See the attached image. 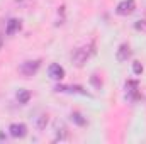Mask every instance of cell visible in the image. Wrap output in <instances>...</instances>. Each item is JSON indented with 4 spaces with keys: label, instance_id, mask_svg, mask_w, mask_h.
Returning <instances> with one entry per match:
<instances>
[{
    "label": "cell",
    "instance_id": "cell-2",
    "mask_svg": "<svg viewBox=\"0 0 146 144\" xmlns=\"http://www.w3.org/2000/svg\"><path fill=\"white\" fill-rule=\"evenodd\" d=\"M39 66H41V61L39 59H27V61H24L19 66V71L22 73L26 78H31V76H34L39 71Z\"/></svg>",
    "mask_w": 146,
    "mask_h": 144
},
{
    "label": "cell",
    "instance_id": "cell-11",
    "mask_svg": "<svg viewBox=\"0 0 146 144\" xmlns=\"http://www.w3.org/2000/svg\"><path fill=\"white\" fill-rule=\"evenodd\" d=\"M34 126L37 131H44L48 126V114H37L34 117Z\"/></svg>",
    "mask_w": 146,
    "mask_h": 144
},
{
    "label": "cell",
    "instance_id": "cell-8",
    "mask_svg": "<svg viewBox=\"0 0 146 144\" xmlns=\"http://www.w3.org/2000/svg\"><path fill=\"white\" fill-rule=\"evenodd\" d=\"M131 58V46L127 44V42H122L119 48H117V51H115V59L119 61V63H124V61H127Z\"/></svg>",
    "mask_w": 146,
    "mask_h": 144
},
{
    "label": "cell",
    "instance_id": "cell-7",
    "mask_svg": "<svg viewBox=\"0 0 146 144\" xmlns=\"http://www.w3.org/2000/svg\"><path fill=\"white\" fill-rule=\"evenodd\" d=\"M139 93H138V81L136 80H129L126 81V100L127 102H134L138 100Z\"/></svg>",
    "mask_w": 146,
    "mask_h": 144
},
{
    "label": "cell",
    "instance_id": "cell-6",
    "mask_svg": "<svg viewBox=\"0 0 146 144\" xmlns=\"http://www.w3.org/2000/svg\"><path fill=\"white\" fill-rule=\"evenodd\" d=\"M54 90L56 92H61V93H78V95H83V97H92L87 90H83L82 87H78V85H56L54 87Z\"/></svg>",
    "mask_w": 146,
    "mask_h": 144
},
{
    "label": "cell",
    "instance_id": "cell-9",
    "mask_svg": "<svg viewBox=\"0 0 146 144\" xmlns=\"http://www.w3.org/2000/svg\"><path fill=\"white\" fill-rule=\"evenodd\" d=\"M48 76H49L51 80H54V81L63 80V78H65V68L60 66L58 63H53V65H49V68H48Z\"/></svg>",
    "mask_w": 146,
    "mask_h": 144
},
{
    "label": "cell",
    "instance_id": "cell-10",
    "mask_svg": "<svg viewBox=\"0 0 146 144\" xmlns=\"http://www.w3.org/2000/svg\"><path fill=\"white\" fill-rule=\"evenodd\" d=\"M22 27L21 20L19 19H10L7 24H5V36H14L15 32H19Z\"/></svg>",
    "mask_w": 146,
    "mask_h": 144
},
{
    "label": "cell",
    "instance_id": "cell-14",
    "mask_svg": "<svg viewBox=\"0 0 146 144\" xmlns=\"http://www.w3.org/2000/svg\"><path fill=\"white\" fill-rule=\"evenodd\" d=\"M133 73L138 75V76H141V73H143V65H141L139 61H134V63H133Z\"/></svg>",
    "mask_w": 146,
    "mask_h": 144
},
{
    "label": "cell",
    "instance_id": "cell-4",
    "mask_svg": "<svg viewBox=\"0 0 146 144\" xmlns=\"http://www.w3.org/2000/svg\"><path fill=\"white\" fill-rule=\"evenodd\" d=\"M134 10H136V2H134V0H122V2H119L117 7H115V14H117V15H122V17L131 15Z\"/></svg>",
    "mask_w": 146,
    "mask_h": 144
},
{
    "label": "cell",
    "instance_id": "cell-15",
    "mask_svg": "<svg viewBox=\"0 0 146 144\" xmlns=\"http://www.w3.org/2000/svg\"><path fill=\"white\" fill-rule=\"evenodd\" d=\"M136 29L138 31H146V20H138L136 22Z\"/></svg>",
    "mask_w": 146,
    "mask_h": 144
},
{
    "label": "cell",
    "instance_id": "cell-16",
    "mask_svg": "<svg viewBox=\"0 0 146 144\" xmlns=\"http://www.w3.org/2000/svg\"><path fill=\"white\" fill-rule=\"evenodd\" d=\"M2 46H3V36H2V32H0V49H2Z\"/></svg>",
    "mask_w": 146,
    "mask_h": 144
},
{
    "label": "cell",
    "instance_id": "cell-12",
    "mask_svg": "<svg viewBox=\"0 0 146 144\" xmlns=\"http://www.w3.org/2000/svg\"><path fill=\"white\" fill-rule=\"evenodd\" d=\"M15 98H17V102H19V104L26 105V104L29 102V98H31V93H29V90H24V88H21V90L17 92Z\"/></svg>",
    "mask_w": 146,
    "mask_h": 144
},
{
    "label": "cell",
    "instance_id": "cell-5",
    "mask_svg": "<svg viewBox=\"0 0 146 144\" xmlns=\"http://www.w3.org/2000/svg\"><path fill=\"white\" fill-rule=\"evenodd\" d=\"M9 134L15 139H22L27 136V126L22 124V122H14L9 126Z\"/></svg>",
    "mask_w": 146,
    "mask_h": 144
},
{
    "label": "cell",
    "instance_id": "cell-1",
    "mask_svg": "<svg viewBox=\"0 0 146 144\" xmlns=\"http://www.w3.org/2000/svg\"><path fill=\"white\" fill-rule=\"evenodd\" d=\"M94 54V42H90V44H85V46H80V48H76L75 51H73L72 54V63L73 66H76V68H82L88 59H90V56Z\"/></svg>",
    "mask_w": 146,
    "mask_h": 144
},
{
    "label": "cell",
    "instance_id": "cell-13",
    "mask_svg": "<svg viewBox=\"0 0 146 144\" xmlns=\"http://www.w3.org/2000/svg\"><path fill=\"white\" fill-rule=\"evenodd\" d=\"M72 120L76 124V126H80V127L87 126V119H83L82 114H78V112H72Z\"/></svg>",
    "mask_w": 146,
    "mask_h": 144
},
{
    "label": "cell",
    "instance_id": "cell-3",
    "mask_svg": "<svg viewBox=\"0 0 146 144\" xmlns=\"http://www.w3.org/2000/svg\"><path fill=\"white\" fill-rule=\"evenodd\" d=\"M68 127H66V124L63 122V120H54V124H53V139L58 143H61V141H66L68 139Z\"/></svg>",
    "mask_w": 146,
    "mask_h": 144
}]
</instances>
